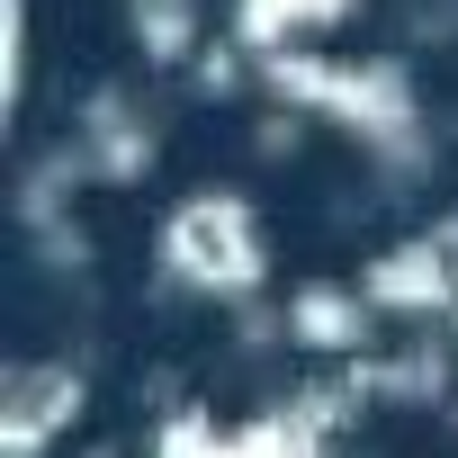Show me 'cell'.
Listing matches in <instances>:
<instances>
[{"instance_id":"obj_5","label":"cell","mask_w":458,"mask_h":458,"mask_svg":"<svg viewBox=\"0 0 458 458\" xmlns=\"http://www.w3.org/2000/svg\"><path fill=\"white\" fill-rule=\"evenodd\" d=\"M72 153H81L99 180H144V162H153V126H144L117 90H99V99L81 108V126H72Z\"/></svg>"},{"instance_id":"obj_1","label":"cell","mask_w":458,"mask_h":458,"mask_svg":"<svg viewBox=\"0 0 458 458\" xmlns=\"http://www.w3.org/2000/svg\"><path fill=\"white\" fill-rule=\"evenodd\" d=\"M162 270L198 297H252L261 270H270V243H261V216L234 198V189H198L171 207L162 225Z\"/></svg>"},{"instance_id":"obj_3","label":"cell","mask_w":458,"mask_h":458,"mask_svg":"<svg viewBox=\"0 0 458 458\" xmlns=\"http://www.w3.org/2000/svg\"><path fill=\"white\" fill-rule=\"evenodd\" d=\"M360 288L377 297V315H449V306H458V261H449L440 234H422V243L377 252V261L360 270Z\"/></svg>"},{"instance_id":"obj_7","label":"cell","mask_w":458,"mask_h":458,"mask_svg":"<svg viewBox=\"0 0 458 458\" xmlns=\"http://www.w3.org/2000/svg\"><path fill=\"white\" fill-rule=\"evenodd\" d=\"M135 46L153 64H189L198 55V0H135Z\"/></svg>"},{"instance_id":"obj_8","label":"cell","mask_w":458,"mask_h":458,"mask_svg":"<svg viewBox=\"0 0 458 458\" xmlns=\"http://www.w3.org/2000/svg\"><path fill=\"white\" fill-rule=\"evenodd\" d=\"M90 458H117V449H90Z\"/></svg>"},{"instance_id":"obj_6","label":"cell","mask_w":458,"mask_h":458,"mask_svg":"<svg viewBox=\"0 0 458 458\" xmlns=\"http://www.w3.org/2000/svg\"><path fill=\"white\" fill-rule=\"evenodd\" d=\"M342 10H351V0H243L234 37H243V55H288V37H306V28H333Z\"/></svg>"},{"instance_id":"obj_4","label":"cell","mask_w":458,"mask_h":458,"mask_svg":"<svg viewBox=\"0 0 458 458\" xmlns=\"http://www.w3.org/2000/svg\"><path fill=\"white\" fill-rule=\"evenodd\" d=\"M279 333H288V342H306V351H324V360L369 351V342H377V297H369V288H342V279H315V288H297V297H288Z\"/></svg>"},{"instance_id":"obj_2","label":"cell","mask_w":458,"mask_h":458,"mask_svg":"<svg viewBox=\"0 0 458 458\" xmlns=\"http://www.w3.org/2000/svg\"><path fill=\"white\" fill-rule=\"evenodd\" d=\"M81 422V377L37 360V369H10V386H0V458H46L55 431Z\"/></svg>"}]
</instances>
